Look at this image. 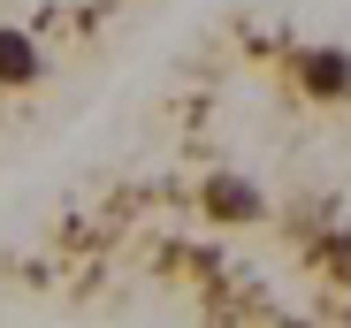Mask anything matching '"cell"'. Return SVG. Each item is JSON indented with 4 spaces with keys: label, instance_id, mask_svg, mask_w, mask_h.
I'll list each match as a JSON object with an SVG mask.
<instances>
[{
    "label": "cell",
    "instance_id": "obj_1",
    "mask_svg": "<svg viewBox=\"0 0 351 328\" xmlns=\"http://www.w3.org/2000/svg\"><path fill=\"white\" fill-rule=\"evenodd\" d=\"M199 214H206L214 229H245V222H267V199L237 168H206L199 176Z\"/></svg>",
    "mask_w": 351,
    "mask_h": 328
},
{
    "label": "cell",
    "instance_id": "obj_2",
    "mask_svg": "<svg viewBox=\"0 0 351 328\" xmlns=\"http://www.w3.org/2000/svg\"><path fill=\"white\" fill-rule=\"evenodd\" d=\"M290 77H298V92H306V99L343 107V99H351V53H343V46H306L298 62H290Z\"/></svg>",
    "mask_w": 351,
    "mask_h": 328
},
{
    "label": "cell",
    "instance_id": "obj_3",
    "mask_svg": "<svg viewBox=\"0 0 351 328\" xmlns=\"http://www.w3.org/2000/svg\"><path fill=\"white\" fill-rule=\"evenodd\" d=\"M46 77V53L31 31H0V92H31Z\"/></svg>",
    "mask_w": 351,
    "mask_h": 328
},
{
    "label": "cell",
    "instance_id": "obj_4",
    "mask_svg": "<svg viewBox=\"0 0 351 328\" xmlns=\"http://www.w3.org/2000/svg\"><path fill=\"white\" fill-rule=\"evenodd\" d=\"M328 267L351 283V229H336V237H328Z\"/></svg>",
    "mask_w": 351,
    "mask_h": 328
}]
</instances>
